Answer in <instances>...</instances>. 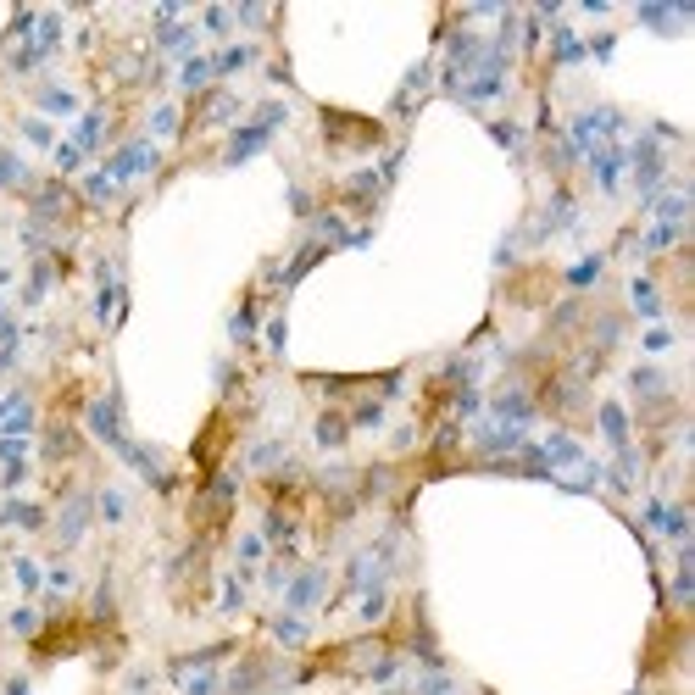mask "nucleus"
<instances>
[{
	"instance_id": "1",
	"label": "nucleus",
	"mask_w": 695,
	"mask_h": 695,
	"mask_svg": "<svg viewBox=\"0 0 695 695\" xmlns=\"http://www.w3.org/2000/svg\"><path fill=\"white\" fill-rule=\"evenodd\" d=\"M167 584H173V601L178 606H201L206 589H212V545L195 540L189 551H178L173 567H167Z\"/></svg>"
},
{
	"instance_id": "2",
	"label": "nucleus",
	"mask_w": 695,
	"mask_h": 695,
	"mask_svg": "<svg viewBox=\"0 0 695 695\" xmlns=\"http://www.w3.org/2000/svg\"><path fill=\"white\" fill-rule=\"evenodd\" d=\"M323 139H328V151H378L384 145V122L323 107Z\"/></svg>"
},
{
	"instance_id": "3",
	"label": "nucleus",
	"mask_w": 695,
	"mask_h": 695,
	"mask_svg": "<svg viewBox=\"0 0 695 695\" xmlns=\"http://www.w3.org/2000/svg\"><path fill=\"white\" fill-rule=\"evenodd\" d=\"M267 684H284V667L272 651H245L240 667L228 673V695H262Z\"/></svg>"
},
{
	"instance_id": "4",
	"label": "nucleus",
	"mask_w": 695,
	"mask_h": 695,
	"mask_svg": "<svg viewBox=\"0 0 695 695\" xmlns=\"http://www.w3.org/2000/svg\"><path fill=\"white\" fill-rule=\"evenodd\" d=\"M234 429H240V412H212V423L201 429V439H195V468H201V478H212L217 473V462H223V451H228V439H234Z\"/></svg>"
},
{
	"instance_id": "5",
	"label": "nucleus",
	"mask_w": 695,
	"mask_h": 695,
	"mask_svg": "<svg viewBox=\"0 0 695 695\" xmlns=\"http://www.w3.org/2000/svg\"><path fill=\"white\" fill-rule=\"evenodd\" d=\"M39 456H45L51 468H67V462H78V456H83V434H78L73 417H56V412H51L45 439H39Z\"/></svg>"
},
{
	"instance_id": "6",
	"label": "nucleus",
	"mask_w": 695,
	"mask_h": 695,
	"mask_svg": "<svg viewBox=\"0 0 695 695\" xmlns=\"http://www.w3.org/2000/svg\"><path fill=\"white\" fill-rule=\"evenodd\" d=\"M90 512H95V501L83 495V490L61 495V512H56V540H61V545H78V540H83V529H90Z\"/></svg>"
},
{
	"instance_id": "7",
	"label": "nucleus",
	"mask_w": 695,
	"mask_h": 695,
	"mask_svg": "<svg viewBox=\"0 0 695 695\" xmlns=\"http://www.w3.org/2000/svg\"><path fill=\"white\" fill-rule=\"evenodd\" d=\"M679 651H684V623L667 618V623L657 628V640L645 645V673H667V662L679 657Z\"/></svg>"
},
{
	"instance_id": "8",
	"label": "nucleus",
	"mask_w": 695,
	"mask_h": 695,
	"mask_svg": "<svg viewBox=\"0 0 695 695\" xmlns=\"http://www.w3.org/2000/svg\"><path fill=\"white\" fill-rule=\"evenodd\" d=\"M145 167H156V151H151V139H134V145H122V151L107 162V178H112V184H122V178L145 173Z\"/></svg>"
},
{
	"instance_id": "9",
	"label": "nucleus",
	"mask_w": 695,
	"mask_h": 695,
	"mask_svg": "<svg viewBox=\"0 0 695 695\" xmlns=\"http://www.w3.org/2000/svg\"><path fill=\"white\" fill-rule=\"evenodd\" d=\"M635 178H640V195H645V201L662 189V151H657L651 139L635 145Z\"/></svg>"
},
{
	"instance_id": "10",
	"label": "nucleus",
	"mask_w": 695,
	"mask_h": 695,
	"mask_svg": "<svg viewBox=\"0 0 695 695\" xmlns=\"http://www.w3.org/2000/svg\"><path fill=\"white\" fill-rule=\"evenodd\" d=\"M378 189H384V173H356L351 184H340V206H351V212H373Z\"/></svg>"
},
{
	"instance_id": "11",
	"label": "nucleus",
	"mask_w": 695,
	"mask_h": 695,
	"mask_svg": "<svg viewBox=\"0 0 695 695\" xmlns=\"http://www.w3.org/2000/svg\"><path fill=\"white\" fill-rule=\"evenodd\" d=\"M90 429H95L100 439H107L112 451H122V446H129V434H122V412H117V401H95V407H90Z\"/></svg>"
},
{
	"instance_id": "12",
	"label": "nucleus",
	"mask_w": 695,
	"mask_h": 695,
	"mask_svg": "<svg viewBox=\"0 0 695 695\" xmlns=\"http://www.w3.org/2000/svg\"><path fill=\"white\" fill-rule=\"evenodd\" d=\"M345 439H351V417H345L340 407L323 412V417H318V446H323V451H340Z\"/></svg>"
},
{
	"instance_id": "13",
	"label": "nucleus",
	"mask_w": 695,
	"mask_h": 695,
	"mask_svg": "<svg viewBox=\"0 0 695 695\" xmlns=\"http://www.w3.org/2000/svg\"><path fill=\"white\" fill-rule=\"evenodd\" d=\"M0 189H12V195H34V173L12 151H0Z\"/></svg>"
},
{
	"instance_id": "14",
	"label": "nucleus",
	"mask_w": 695,
	"mask_h": 695,
	"mask_svg": "<svg viewBox=\"0 0 695 695\" xmlns=\"http://www.w3.org/2000/svg\"><path fill=\"white\" fill-rule=\"evenodd\" d=\"M267 134H272L267 122H250V129H240V134H234V145H228V156H223V162H245V156H257L262 145H267Z\"/></svg>"
},
{
	"instance_id": "15",
	"label": "nucleus",
	"mask_w": 695,
	"mask_h": 695,
	"mask_svg": "<svg viewBox=\"0 0 695 695\" xmlns=\"http://www.w3.org/2000/svg\"><path fill=\"white\" fill-rule=\"evenodd\" d=\"M323 596V567H306V573L289 579V606H312Z\"/></svg>"
},
{
	"instance_id": "16",
	"label": "nucleus",
	"mask_w": 695,
	"mask_h": 695,
	"mask_svg": "<svg viewBox=\"0 0 695 695\" xmlns=\"http://www.w3.org/2000/svg\"><path fill=\"white\" fill-rule=\"evenodd\" d=\"M512 295L517 301H545V295H551V272H523V284H512Z\"/></svg>"
},
{
	"instance_id": "17",
	"label": "nucleus",
	"mask_w": 695,
	"mask_h": 695,
	"mask_svg": "<svg viewBox=\"0 0 695 695\" xmlns=\"http://www.w3.org/2000/svg\"><path fill=\"white\" fill-rule=\"evenodd\" d=\"M6 523H17V529H45V507H28V501H12L6 512H0Z\"/></svg>"
},
{
	"instance_id": "18",
	"label": "nucleus",
	"mask_w": 695,
	"mask_h": 695,
	"mask_svg": "<svg viewBox=\"0 0 695 695\" xmlns=\"http://www.w3.org/2000/svg\"><path fill=\"white\" fill-rule=\"evenodd\" d=\"M601 429L618 451H628V423H623V407H601Z\"/></svg>"
},
{
	"instance_id": "19",
	"label": "nucleus",
	"mask_w": 695,
	"mask_h": 695,
	"mask_svg": "<svg viewBox=\"0 0 695 695\" xmlns=\"http://www.w3.org/2000/svg\"><path fill=\"white\" fill-rule=\"evenodd\" d=\"M635 306L645 312V318H657V306H662V295H657V284H651V279H635Z\"/></svg>"
},
{
	"instance_id": "20",
	"label": "nucleus",
	"mask_w": 695,
	"mask_h": 695,
	"mask_svg": "<svg viewBox=\"0 0 695 695\" xmlns=\"http://www.w3.org/2000/svg\"><path fill=\"white\" fill-rule=\"evenodd\" d=\"M272 635H279L284 645H306V623L289 612V618H279V623H272Z\"/></svg>"
},
{
	"instance_id": "21",
	"label": "nucleus",
	"mask_w": 695,
	"mask_h": 695,
	"mask_svg": "<svg viewBox=\"0 0 695 695\" xmlns=\"http://www.w3.org/2000/svg\"><path fill=\"white\" fill-rule=\"evenodd\" d=\"M189 45H195V28H167V34H162V51H167V56H184Z\"/></svg>"
},
{
	"instance_id": "22",
	"label": "nucleus",
	"mask_w": 695,
	"mask_h": 695,
	"mask_svg": "<svg viewBox=\"0 0 695 695\" xmlns=\"http://www.w3.org/2000/svg\"><path fill=\"white\" fill-rule=\"evenodd\" d=\"M83 195H90V201H112V195H117V184H112L107 173H90V184H83Z\"/></svg>"
},
{
	"instance_id": "23",
	"label": "nucleus",
	"mask_w": 695,
	"mask_h": 695,
	"mask_svg": "<svg viewBox=\"0 0 695 695\" xmlns=\"http://www.w3.org/2000/svg\"><path fill=\"white\" fill-rule=\"evenodd\" d=\"M12 635L34 640V635H39V612H28V606H23V612H12Z\"/></svg>"
},
{
	"instance_id": "24",
	"label": "nucleus",
	"mask_w": 695,
	"mask_h": 695,
	"mask_svg": "<svg viewBox=\"0 0 695 695\" xmlns=\"http://www.w3.org/2000/svg\"><path fill=\"white\" fill-rule=\"evenodd\" d=\"M596 272H601V257H589V262H579L573 272H567V284H573V289H584L589 279H596Z\"/></svg>"
},
{
	"instance_id": "25",
	"label": "nucleus",
	"mask_w": 695,
	"mask_h": 695,
	"mask_svg": "<svg viewBox=\"0 0 695 695\" xmlns=\"http://www.w3.org/2000/svg\"><path fill=\"white\" fill-rule=\"evenodd\" d=\"M579 56H584V45H579V39L562 28V34H557V61H579Z\"/></svg>"
},
{
	"instance_id": "26",
	"label": "nucleus",
	"mask_w": 695,
	"mask_h": 695,
	"mask_svg": "<svg viewBox=\"0 0 695 695\" xmlns=\"http://www.w3.org/2000/svg\"><path fill=\"white\" fill-rule=\"evenodd\" d=\"M212 73H217L212 61H189V67H184V83H189V90H195V83H206Z\"/></svg>"
},
{
	"instance_id": "27",
	"label": "nucleus",
	"mask_w": 695,
	"mask_h": 695,
	"mask_svg": "<svg viewBox=\"0 0 695 695\" xmlns=\"http://www.w3.org/2000/svg\"><path fill=\"white\" fill-rule=\"evenodd\" d=\"M39 107H45V112H73V95H61V90H45V95H39Z\"/></svg>"
},
{
	"instance_id": "28",
	"label": "nucleus",
	"mask_w": 695,
	"mask_h": 695,
	"mask_svg": "<svg viewBox=\"0 0 695 695\" xmlns=\"http://www.w3.org/2000/svg\"><path fill=\"white\" fill-rule=\"evenodd\" d=\"M17 584H23V589H39V567L23 557V562H17Z\"/></svg>"
},
{
	"instance_id": "29",
	"label": "nucleus",
	"mask_w": 695,
	"mask_h": 695,
	"mask_svg": "<svg viewBox=\"0 0 695 695\" xmlns=\"http://www.w3.org/2000/svg\"><path fill=\"white\" fill-rule=\"evenodd\" d=\"M151 122H156V134H173V129H178V112H173V107H162Z\"/></svg>"
},
{
	"instance_id": "30",
	"label": "nucleus",
	"mask_w": 695,
	"mask_h": 695,
	"mask_svg": "<svg viewBox=\"0 0 695 695\" xmlns=\"http://www.w3.org/2000/svg\"><path fill=\"white\" fill-rule=\"evenodd\" d=\"M100 517H112V523H117V517H122V495H112V490L100 495Z\"/></svg>"
},
{
	"instance_id": "31",
	"label": "nucleus",
	"mask_w": 695,
	"mask_h": 695,
	"mask_svg": "<svg viewBox=\"0 0 695 695\" xmlns=\"http://www.w3.org/2000/svg\"><path fill=\"white\" fill-rule=\"evenodd\" d=\"M257 557H262V540H257V534L240 540V562H257Z\"/></svg>"
},
{
	"instance_id": "32",
	"label": "nucleus",
	"mask_w": 695,
	"mask_h": 695,
	"mask_svg": "<svg viewBox=\"0 0 695 695\" xmlns=\"http://www.w3.org/2000/svg\"><path fill=\"white\" fill-rule=\"evenodd\" d=\"M23 134H28L34 145H51V129H45V122H23Z\"/></svg>"
},
{
	"instance_id": "33",
	"label": "nucleus",
	"mask_w": 695,
	"mask_h": 695,
	"mask_svg": "<svg viewBox=\"0 0 695 695\" xmlns=\"http://www.w3.org/2000/svg\"><path fill=\"white\" fill-rule=\"evenodd\" d=\"M423 695H451V679H439V673H434V679H423Z\"/></svg>"
},
{
	"instance_id": "34",
	"label": "nucleus",
	"mask_w": 695,
	"mask_h": 695,
	"mask_svg": "<svg viewBox=\"0 0 695 695\" xmlns=\"http://www.w3.org/2000/svg\"><path fill=\"white\" fill-rule=\"evenodd\" d=\"M189 695H217V679L206 673V679H195V684H189Z\"/></svg>"
},
{
	"instance_id": "35",
	"label": "nucleus",
	"mask_w": 695,
	"mask_h": 695,
	"mask_svg": "<svg viewBox=\"0 0 695 695\" xmlns=\"http://www.w3.org/2000/svg\"><path fill=\"white\" fill-rule=\"evenodd\" d=\"M0 284H6V267H0Z\"/></svg>"
}]
</instances>
